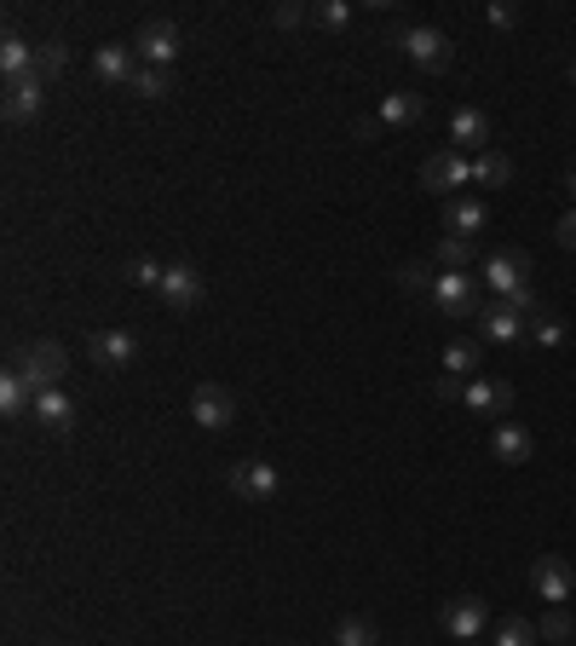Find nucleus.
<instances>
[{
    "label": "nucleus",
    "mask_w": 576,
    "mask_h": 646,
    "mask_svg": "<svg viewBox=\"0 0 576 646\" xmlns=\"http://www.w3.org/2000/svg\"><path fill=\"white\" fill-rule=\"evenodd\" d=\"M12 370L24 375L35 393H47V387H64V375H70V352L58 347V340H29V347H17Z\"/></svg>",
    "instance_id": "1"
},
{
    "label": "nucleus",
    "mask_w": 576,
    "mask_h": 646,
    "mask_svg": "<svg viewBox=\"0 0 576 646\" xmlns=\"http://www.w3.org/2000/svg\"><path fill=\"white\" fill-rule=\"evenodd\" d=\"M35 421L47 433H70L75 428V398L64 387H47V393H35Z\"/></svg>",
    "instance_id": "20"
},
{
    "label": "nucleus",
    "mask_w": 576,
    "mask_h": 646,
    "mask_svg": "<svg viewBox=\"0 0 576 646\" xmlns=\"http://www.w3.org/2000/svg\"><path fill=\"white\" fill-rule=\"evenodd\" d=\"M133 47H139L144 64L168 70L173 58H179V24H173V17H151V24H144V29L133 35Z\"/></svg>",
    "instance_id": "8"
},
{
    "label": "nucleus",
    "mask_w": 576,
    "mask_h": 646,
    "mask_svg": "<svg viewBox=\"0 0 576 646\" xmlns=\"http://www.w3.org/2000/svg\"><path fill=\"white\" fill-rule=\"evenodd\" d=\"M139 47H128V40H105V47H93V75L98 81H116V87H128V81L139 75Z\"/></svg>",
    "instance_id": "13"
},
{
    "label": "nucleus",
    "mask_w": 576,
    "mask_h": 646,
    "mask_svg": "<svg viewBox=\"0 0 576 646\" xmlns=\"http://www.w3.org/2000/svg\"><path fill=\"white\" fill-rule=\"evenodd\" d=\"M439 260H444V272H467L472 260H479V242H467V237H439Z\"/></svg>",
    "instance_id": "27"
},
{
    "label": "nucleus",
    "mask_w": 576,
    "mask_h": 646,
    "mask_svg": "<svg viewBox=\"0 0 576 646\" xmlns=\"http://www.w3.org/2000/svg\"><path fill=\"white\" fill-rule=\"evenodd\" d=\"M305 17H312L317 29H346L352 7H346V0H312V7H305Z\"/></svg>",
    "instance_id": "31"
},
{
    "label": "nucleus",
    "mask_w": 576,
    "mask_h": 646,
    "mask_svg": "<svg viewBox=\"0 0 576 646\" xmlns=\"http://www.w3.org/2000/svg\"><path fill=\"white\" fill-rule=\"evenodd\" d=\"M439 623L456 641H479V630L490 623V606L479 600V595H461V600H444V612H439Z\"/></svg>",
    "instance_id": "16"
},
{
    "label": "nucleus",
    "mask_w": 576,
    "mask_h": 646,
    "mask_svg": "<svg viewBox=\"0 0 576 646\" xmlns=\"http://www.w3.org/2000/svg\"><path fill=\"white\" fill-rule=\"evenodd\" d=\"M0 410H7V416H35V387L17 370L0 375Z\"/></svg>",
    "instance_id": "23"
},
{
    "label": "nucleus",
    "mask_w": 576,
    "mask_h": 646,
    "mask_svg": "<svg viewBox=\"0 0 576 646\" xmlns=\"http://www.w3.org/2000/svg\"><path fill=\"white\" fill-rule=\"evenodd\" d=\"M530 589L542 600H553V606H565L571 589H576V565L565 554H537V565H530Z\"/></svg>",
    "instance_id": "7"
},
{
    "label": "nucleus",
    "mask_w": 576,
    "mask_h": 646,
    "mask_svg": "<svg viewBox=\"0 0 576 646\" xmlns=\"http://www.w3.org/2000/svg\"><path fill=\"white\" fill-rule=\"evenodd\" d=\"M87 352H93L98 370H128V363L139 358V335L133 330H93Z\"/></svg>",
    "instance_id": "11"
},
{
    "label": "nucleus",
    "mask_w": 576,
    "mask_h": 646,
    "mask_svg": "<svg viewBox=\"0 0 576 646\" xmlns=\"http://www.w3.org/2000/svg\"><path fill=\"white\" fill-rule=\"evenodd\" d=\"M335 646H381V635H375V623H369V618H340L335 623Z\"/></svg>",
    "instance_id": "28"
},
{
    "label": "nucleus",
    "mask_w": 576,
    "mask_h": 646,
    "mask_svg": "<svg viewBox=\"0 0 576 646\" xmlns=\"http://www.w3.org/2000/svg\"><path fill=\"white\" fill-rule=\"evenodd\" d=\"M525 335H530V318H519L513 307H502V300L479 312V340L484 347H513V340H525Z\"/></svg>",
    "instance_id": "14"
},
{
    "label": "nucleus",
    "mask_w": 576,
    "mask_h": 646,
    "mask_svg": "<svg viewBox=\"0 0 576 646\" xmlns=\"http://www.w3.org/2000/svg\"><path fill=\"white\" fill-rule=\"evenodd\" d=\"M553 237H560V249H576V208L560 219V231H553Z\"/></svg>",
    "instance_id": "38"
},
{
    "label": "nucleus",
    "mask_w": 576,
    "mask_h": 646,
    "mask_svg": "<svg viewBox=\"0 0 576 646\" xmlns=\"http://www.w3.org/2000/svg\"><path fill=\"white\" fill-rule=\"evenodd\" d=\"M467 646H472V641H467Z\"/></svg>",
    "instance_id": "42"
},
{
    "label": "nucleus",
    "mask_w": 576,
    "mask_h": 646,
    "mask_svg": "<svg viewBox=\"0 0 576 646\" xmlns=\"http://www.w3.org/2000/svg\"><path fill=\"white\" fill-rule=\"evenodd\" d=\"M484 283L496 289V300H507V295H519L525 283H530V260L519 254V249H496L484 260Z\"/></svg>",
    "instance_id": "10"
},
{
    "label": "nucleus",
    "mask_w": 576,
    "mask_h": 646,
    "mask_svg": "<svg viewBox=\"0 0 576 646\" xmlns=\"http://www.w3.org/2000/svg\"><path fill=\"white\" fill-rule=\"evenodd\" d=\"M128 93H139V98H168V70H156V64H139V75L128 81Z\"/></svg>",
    "instance_id": "30"
},
{
    "label": "nucleus",
    "mask_w": 576,
    "mask_h": 646,
    "mask_svg": "<svg viewBox=\"0 0 576 646\" xmlns=\"http://www.w3.org/2000/svg\"><path fill=\"white\" fill-rule=\"evenodd\" d=\"M472 179H479V186H507V179H513V162L502 156V151H484V156H472Z\"/></svg>",
    "instance_id": "26"
},
{
    "label": "nucleus",
    "mask_w": 576,
    "mask_h": 646,
    "mask_svg": "<svg viewBox=\"0 0 576 646\" xmlns=\"http://www.w3.org/2000/svg\"><path fill=\"white\" fill-rule=\"evenodd\" d=\"M537 630H542V641H571V635H576V623H571L565 606H553V612L537 623Z\"/></svg>",
    "instance_id": "35"
},
{
    "label": "nucleus",
    "mask_w": 576,
    "mask_h": 646,
    "mask_svg": "<svg viewBox=\"0 0 576 646\" xmlns=\"http://www.w3.org/2000/svg\"><path fill=\"white\" fill-rule=\"evenodd\" d=\"M467 393V381H456V375H439V398H461Z\"/></svg>",
    "instance_id": "39"
},
{
    "label": "nucleus",
    "mask_w": 576,
    "mask_h": 646,
    "mask_svg": "<svg viewBox=\"0 0 576 646\" xmlns=\"http://www.w3.org/2000/svg\"><path fill=\"white\" fill-rule=\"evenodd\" d=\"M202 289H208V283H202V272L191 266V260H173L168 266V277H161V300H168L173 312H191V307H202Z\"/></svg>",
    "instance_id": "12"
},
{
    "label": "nucleus",
    "mask_w": 576,
    "mask_h": 646,
    "mask_svg": "<svg viewBox=\"0 0 576 646\" xmlns=\"http://www.w3.org/2000/svg\"><path fill=\"white\" fill-rule=\"evenodd\" d=\"M479 352H484V340H444V375H456V381L484 375L479 370Z\"/></svg>",
    "instance_id": "22"
},
{
    "label": "nucleus",
    "mask_w": 576,
    "mask_h": 646,
    "mask_svg": "<svg viewBox=\"0 0 576 646\" xmlns=\"http://www.w3.org/2000/svg\"><path fill=\"white\" fill-rule=\"evenodd\" d=\"M542 641V630L530 618H502L496 623V646H537Z\"/></svg>",
    "instance_id": "29"
},
{
    "label": "nucleus",
    "mask_w": 576,
    "mask_h": 646,
    "mask_svg": "<svg viewBox=\"0 0 576 646\" xmlns=\"http://www.w3.org/2000/svg\"><path fill=\"white\" fill-rule=\"evenodd\" d=\"M432 277H439V272H432L427 260H404V266H398V289H409V295H432Z\"/></svg>",
    "instance_id": "32"
},
{
    "label": "nucleus",
    "mask_w": 576,
    "mask_h": 646,
    "mask_svg": "<svg viewBox=\"0 0 576 646\" xmlns=\"http://www.w3.org/2000/svg\"><path fill=\"white\" fill-rule=\"evenodd\" d=\"M490 139H496V121H490L479 105H467L449 116V151H472V156H484L490 151Z\"/></svg>",
    "instance_id": "9"
},
{
    "label": "nucleus",
    "mask_w": 576,
    "mask_h": 646,
    "mask_svg": "<svg viewBox=\"0 0 576 646\" xmlns=\"http://www.w3.org/2000/svg\"><path fill=\"white\" fill-rule=\"evenodd\" d=\"M472 179V162L461 156V151H432L427 162H421V186L432 191V196H461V186Z\"/></svg>",
    "instance_id": "5"
},
{
    "label": "nucleus",
    "mask_w": 576,
    "mask_h": 646,
    "mask_svg": "<svg viewBox=\"0 0 576 646\" xmlns=\"http://www.w3.org/2000/svg\"><path fill=\"white\" fill-rule=\"evenodd\" d=\"M191 421L202 433H225L237 421V398L231 387H219V381H202V387L191 393Z\"/></svg>",
    "instance_id": "6"
},
{
    "label": "nucleus",
    "mask_w": 576,
    "mask_h": 646,
    "mask_svg": "<svg viewBox=\"0 0 576 646\" xmlns=\"http://www.w3.org/2000/svg\"><path fill=\"white\" fill-rule=\"evenodd\" d=\"M0 75H7V87H12V81H24V75H35V40L7 29V40H0Z\"/></svg>",
    "instance_id": "21"
},
{
    "label": "nucleus",
    "mask_w": 576,
    "mask_h": 646,
    "mask_svg": "<svg viewBox=\"0 0 576 646\" xmlns=\"http://www.w3.org/2000/svg\"><path fill=\"white\" fill-rule=\"evenodd\" d=\"M421 93H386L381 98V121L386 128H409V121H421Z\"/></svg>",
    "instance_id": "24"
},
{
    "label": "nucleus",
    "mask_w": 576,
    "mask_h": 646,
    "mask_svg": "<svg viewBox=\"0 0 576 646\" xmlns=\"http://www.w3.org/2000/svg\"><path fill=\"white\" fill-rule=\"evenodd\" d=\"M300 17H305V7H295V0H288V7H277V12H272V24H283V29H295V24H300Z\"/></svg>",
    "instance_id": "36"
},
{
    "label": "nucleus",
    "mask_w": 576,
    "mask_h": 646,
    "mask_svg": "<svg viewBox=\"0 0 576 646\" xmlns=\"http://www.w3.org/2000/svg\"><path fill=\"white\" fill-rule=\"evenodd\" d=\"M70 70V47L58 35H47V40H35V75L47 81V75H64Z\"/></svg>",
    "instance_id": "25"
},
{
    "label": "nucleus",
    "mask_w": 576,
    "mask_h": 646,
    "mask_svg": "<svg viewBox=\"0 0 576 646\" xmlns=\"http://www.w3.org/2000/svg\"><path fill=\"white\" fill-rule=\"evenodd\" d=\"M565 186H571V196H576V174H571V179H565Z\"/></svg>",
    "instance_id": "40"
},
{
    "label": "nucleus",
    "mask_w": 576,
    "mask_h": 646,
    "mask_svg": "<svg viewBox=\"0 0 576 646\" xmlns=\"http://www.w3.org/2000/svg\"><path fill=\"white\" fill-rule=\"evenodd\" d=\"M398 47H404V58H409V64H421L427 75L449 70V58H456V47H449V35H444V29H427V24H409V29H398Z\"/></svg>",
    "instance_id": "3"
},
{
    "label": "nucleus",
    "mask_w": 576,
    "mask_h": 646,
    "mask_svg": "<svg viewBox=\"0 0 576 646\" xmlns=\"http://www.w3.org/2000/svg\"><path fill=\"white\" fill-rule=\"evenodd\" d=\"M571 81H576V64H571Z\"/></svg>",
    "instance_id": "41"
},
{
    "label": "nucleus",
    "mask_w": 576,
    "mask_h": 646,
    "mask_svg": "<svg viewBox=\"0 0 576 646\" xmlns=\"http://www.w3.org/2000/svg\"><path fill=\"white\" fill-rule=\"evenodd\" d=\"M490 451H496V462H507V468H519V462H530V451H537V439H530V428H519V421H496Z\"/></svg>",
    "instance_id": "19"
},
{
    "label": "nucleus",
    "mask_w": 576,
    "mask_h": 646,
    "mask_svg": "<svg viewBox=\"0 0 576 646\" xmlns=\"http://www.w3.org/2000/svg\"><path fill=\"white\" fill-rule=\"evenodd\" d=\"M484 17H490L496 29H513V24H519V7H490Z\"/></svg>",
    "instance_id": "37"
},
{
    "label": "nucleus",
    "mask_w": 576,
    "mask_h": 646,
    "mask_svg": "<svg viewBox=\"0 0 576 646\" xmlns=\"http://www.w3.org/2000/svg\"><path fill=\"white\" fill-rule=\"evenodd\" d=\"M432 307H439L449 323H461V318H479V277H467V272H439L432 277Z\"/></svg>",
    "instance_id": "2"
},
{
    "label": "nucleus",
    "mask_w": 576,
    "mask_h": 646,
    "mask_svg": "<svg viewBox=\"0 0 576 646\" xmlns=\"http://www.w3.org/2000/svg\"><path fill=\"white\" fill-rule=\"evenodd\" d=\"M225 484H231V497H242V502H272L283 491V474H277V462L249 456V462H231Z\"/></svg>",
    "instance_id": "4"
},
{
    "label": "nucleus",
    "mask_w": 576,
    "mask_h": 646,
    "mask_svg": "<svg viewBox=\"0 0 576 646\" xmlns=\"http://www.w3.org/2000/svg\"><path fill=\"white\" fill-rule=\"evenodd\" d=\"M530 340H542V347H560V340H565V323L553 318V312H537V318H530Z\"/></svg>",
    "instance_id": "34"
},
{
    "label": "nucleus",
    "mask_w": 576,
    "mask_h": 646,
    "mask_svg": "<svg viewBox=\"0 0 576 646\" xmlns=\"http://www.w3.org/2000/svg\"><path fill=\"white\" fill-rule=\"evenodd\" d=\"M461 404L472 416H507L513 410V387L502 375H472L467 381V393H461Z\"/></svg>",
    "instance_id": "15"
},
{
    "label": "nucleus",
    "mask_w": 576,
    "mask_h": 646,
    "mask_svg": "<svg viewBox=\"0 0 576 646\" xmlns=\"http://www.w3.org/2000/svg\"><path fill=\"white\" fill-rule=\"evenodd\" d=\"M0 110H7V121H35L40 110H47V81H40V75L12 81L7 98H0Z\"/></svg>",
    "instance_id": "17"
},
{
    "label": "nucleus",
    "mask_w": 576,
    "mask_h": 646,
    "mask_svg": "<svg viewBox=\"0 0 576 646\" xmlns=\"http://www.w3.org/2000/svg\"><path fill=\"white\" fill-rule=\"evenodd\" d=\"M484 226H490V208H484L479 196H449V202H444V231H449V237H467V242H472Z\"/></svg>",
    "instance_id": "18"
},
{
    "label": "nucleus",
    "mask_w": 576,
    "mask_h": 646,
    "mask_svg": "<svg viewBox=\"0 0 576 646\" xmlns=\"http://www.w3.org/2000/svg\"><path fill=\"white\" fill-rule=\"evenodd\" d=\"M161 277H168V266H161V260H151V254H139L133 266H128V283H133V289H161Z\"/></svg>",
    "instance_id": "33"
}]
</instances>
